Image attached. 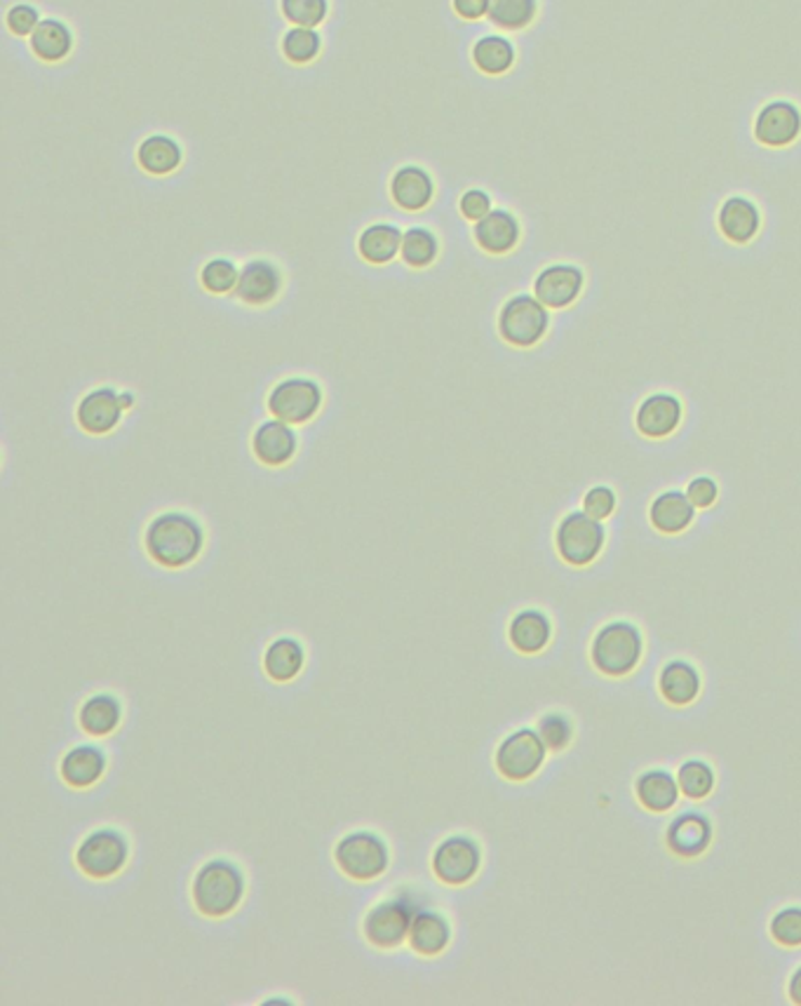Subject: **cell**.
I'll return each mask as SVG.
<instances>
[{
	"label": "cell",
	"instance_id": "obj_33",
	"mask_svg": "<svg viewBox=\"0 0 801 1006\" xmlns=\"http://www.w3.org/2000/svg\"><path fill=\"white\" fill-rule=\"evenodd\" d=\"M514 46L498 34L482 36L473 46V64L486 76H504L514 64Z\"/></svg>",
	"mask_w": 801,
	"mask_h": 1006
},
{
	"label": "cell",
	"instance_id": "obj_6",
	"mask_svg": "<svg viewBox=\"0 0 801 1006\" xmlns=\"http://www.w3.org/2000/svg\"><path fill=\"white\" fill-rule=\"evenodd\" d=\"M130 860V842L116 828H97L76 846V866L90 880H111Z\"/></svg>",
	"mask_w": 801,
	"mask_h": 1006
},
{
	"label": "cell",
	"instance_id": "obj_26",
	"mask_svg": "<svg viewBox=\"0 0 801 1006\" xmlns=\"http://www.w3.org/2000/svg\"><path fill=\"white\" fill-rule=\"evenodd\" d=\"M696 506L686 492L668 490L661 492L649 506V520L661 535H679L694 523Z\"/></svg>",
	"mask_w": 801,
	"mask_h": 1006
},
{
	"label": "cell",
	"instance_id": "obj_32",
	"mask_svg": "<svg viewBox=\"0 0 801 1006\" xmlns=\"http://www.w3.org/2000/svg\"><path fill=\"white\" fill-rule=\"evenodd\" d=\"M28 42H31V50L42 62H62L74 50V34L62 20H40L36 26V32L28 36Z\"/></svg>",
	"mask_w": 801,
	"mask_h": 1006
},
{
	"label": "cell",
	"instance_id": "obj_12",
	"mask_svg": "<svg viewBox=\"0 0 801 1006\" xmlns=\"http://www.w3.org/2000/svg\"><path fill=\"white\" fill-rule=\"evenodd\" d=\"M125 414L120 391L113 386H97L76 405V422L88 436H109L118 428Z\"/></svg>",
	"mask_w": 801,
	"mask_h": 1006
},
{
	"label": "cell",
	"instance_id": "obj_34",
	"mask_svg": "<svg viewBox=\"0 0 801 1006\" xmlns=\"http://www.w3.org/2000/svg\"><path fill=\"white\" fill-rule=\"evenodd\" d=\"M538 0H490L486 17L504 32H522L536 20Z\"/></svg>",
	"mask_w": 801,
	"mask_h": 1006
},
{
	"label": "cell",
	"instance_id": "obj_25",
	"mask_svg": "<svg viewBox=\"0 0 801 1006\" xmlns=\"http://www.w3.org/2000/svg\"><path fill=\"white\" fill-rule=\"evenodd\" d=\"M123 722V703L109 692L88 696L80 703L78 727L92 739H104L113 734Z\"/></svg>",
	"mask_w": 801,
	"mask_h": 1006
},
{
	"label": "cell",
	"instance_id": "obj_3",
	"mask_svg": "<svg viewBox=\"0 0 801 1006\" xmlns=\"http://www.w3.org/2000/svg\"><path fill=\"white\" fill-rule=\"evenodd\" d=\"M644 638L631 621H611L597 630L590 646L593 666L607 678H625L641 661Z\"/></svg>",
	"mask_w": 801,
	"mask_h": 1006
},
{
	"label": "cell",
	"instance_id": "obj_23",
	"mask_svg": "<svg viewBox=\"0 0 801 1006\" xmlns=\"http://www.w3.org/2000/svg\"><path fill=\"white\" fill-rule=\"evenodd\" d=\"M407 943L421 957H440L452 943L449 919L437 910H417Z\"/></svg>",
	"mask_w": 801,
	"mask_h": 1006
},
{
	"label": "cell",
	"instance_id": "obj_46",
	"mask_svg": "<svg viewBox=\"0 0 801 1006\" xmlns=\"http://www.w3.org/2000/svg\"><path fill=\"white\" fill-rule=\"evenodd\" d=\"M454 12L459 14L461 20H482L486 17V10H490V0H452Z\"/></svg>",
	"mask_w": 801,
	"mask_h": 1006
},
{
	"label": "cell",
	"instance_id": "obj_36",
	"mask_svg": "<svg viewBox=\"0 0 801 1006\" xmlns=\"http://www.w3.org/2000/svg\"><path fill=\"white\" fill-rule=\"evenodd\" d=\"M322 50V38L316 28L308 26H292L288 34L282 36V54L288 56L292 64H310Z\"/></svg>",
	"mask_w": 801,
	"mask_h": 1006
},
{
	"label": "cell",
	"instance_id": "obj_14",
	"mask_svg": "<svg viewBox=\"0 0 801 1006\" xmlns=\"http://www.w3.org/2000/svg\"><path fill=\"white\" fill-rule=\"evenodd\" d=\"M298 452V436L292 424L280 419H266L254 428L252 454L256 462L268 468L288 466Z\"/></svg>",
	"mask_w": 801,
	"mask_h": 1006
},
{
	"label": "cell",
	"instance_id": "obj_29",
	"mask_svg": "<svg viewBox=\"0 0 801 1006\" xmlns=\"http://www.w3.org/2000/svg\"><path fill=\"white\" fill-rule=\"evenodd\" d=\"M700 687H703L700 672L689 661L682 658L665 664L661 670V678H658V689H661V694L670 706H689V703L698 699Z\"/></svg>",
	"mask_w": 801,
	"mask_h": 1006
},
{
	"label": "cell",
	"instance_id": "obj_7",
	"mask_svg": "<svg viewBox=\"0 0 801 1006\" xmlns=\"http://www.w3.org/2000/svg\"><path fill=\"white\" fill-rule=\"evenodd\" d=\"M607 541V529L602 520L585 511L564 515L555 531V549L567 565L588 567L602 553Z\"/></svg>",
	"mask_w": 801,
	"mask_h": 1006
},
{
	"label": "cell",
	"instance_id": "obj_37",
	"mask_svg": "<svg viewBox=\"0 0 801 1006\" xmlns=\"http://www.w3.org/2000/svg\"><path fill=\"white\" fill-rule=\"evenodd\" d=\"M677 783L684 797L705 800L714 790V769L703 759H686L677 771Z\"/></svg>",
	"mask_w": 801,
	"mask_h": 1006
},
{
	"label": "cell",
	"instance_id": "obj_2",
	"mask_svg": "<svg viewBox=\"0 0 801 1006\" xmlns=\"http://www.w3.org/2000/svg\"><path fill=\"white\" fill-rule=\"evenodd\" d=\"M245 872L228 858H212L198 868L191 882V901L195 910L209 919L233 915L245 898Z\"/></svg>",
	"mask_w": 801,
	"mask_h": 1006
},
{
	"label": "cell",
	"instance_id": "obj_17",
	"mask_svg": "<svg viewBox=\"0 0 801 1006\" xmlns=\"http://www.w3.org/2000/svg\"><path fill=\"white\" fill-rule=\"evenodd\" d=\"M684 407L682 400L672 393H653L647 400H641L637 407L635 424L644 438L661 440L675 433L682 424Z\"/></svg>",
	"mask_w": 801,
	"mask_h": 1006
},
{
	"label": "cell",
	"instance_id": "obj_43",
	"mask_svg": "<svg viewBox=\"0 0 801 1006\" xmlns=\"http://www.w3.org/2000/svg\"><path fill=\"white\" fill-rule=\"evenodd\" d=\"M8 28L14 34V36H31L36 32V26L40 24V14L34 5H26V3H20V5H12L8 10Z\"/></svg>",
	"mask_w": 801,
	"mask_h": 1006
},
{
	"label": "cell",
	"instance_id": "obj_13",
	"mask_svg": "<svg viewBox=\"0 0 801 1006\" xmlns=\"http://www.w3.org/2000/svg\"><path fill=\"white\" fill-rule=\"evenodd\" d=\"M801 135V111L788 99H774L754 118V139L768 149H785Z\"/></svg>",
	"mask_w": 801,
	"mask_h": 1006
},
{
	"label": "cell",
	"instance_id": "obj_22",
	"mask_svg": "<svg viewBox=\"0 0 801 1006\" xmlns=\"http://www.w3.org/2000/svg\"><path fill=\"white\" fill-rule=\"evenodd\" d=\"M717 226L726 240L736 242V246H748L762 228V212L750 198L732 196L724 200L717 214Z\"/></svg>",
	"mask_w": 801,
	"mask_h": 1006
},
{
	"label": "cell",
	"instance_id": "obj_10",
	"mask_svg": "<svg viewBox=\"0 0 801 1006\" xmlns=\"http://www.w3.org/2000/svg\"><path fill=\"white\" fill-rule=\"evenodd\" d=\"M548 749L536 729H518L498 743L494 765L504 779L512 783L529 781L546 762Z\"/></svg>",
	"mask_w": 801,
	"mask_h": 1006
},
{
	"label": "cell",
	"instance_id": "obj_41",
	"mask_svg": "<svg viewBox=\"0 0 801 1006\" xmlns=\"http://www.w3.org/2000/svg\"><path fill=\"white\" fill-rule=\"evenodd\" d=\"M771 936L785 947L801 945V905H788L771 919Z\"/></svg>",
	"mask_w": 801,
	"mask_h": 1006
},
{
	"label": "cell",
	"instance_id": "obj_8",
	"mask_svg": "<svg viewBox=\"0 0 801 1006\" xmlns=\"http://www.w3.org/2000/svg\"><path fill=\"white\" fill-rule=\"evenodd\" d=\"M417 910L419 908L407 894H397L371 905L363 922L367 943L379 947V951H395L409 939L411 919Z\"/></svg>",
	"mask_w": 801,
	"mask_h": 1006
},
{
	"label": "cell",
	"instance_id": "obj_39",
	"mask_svg": "<svg viewBox=\"0 0 801 1006\" xmlns=\"http://www.w3.org/2000/svg\"><path fill=\"white\" fill-rule=\"evenodd\" d=\"M280 10L294 26L316 28L327 20L329 0H280Z\"/></svg>",
	"mask_w": 801,
	"mask_h": 1006
},
{
	"label": "cell",
	"instance_id": "obj_48",
	"mask_svg": "<svg viewBox=\"0 0 801 1006\" xmlns=\"http://www.w3.org/2000/svg\"><path fill=\"white\" fill-rule=\"evenodd\" d=\"M120 402H123V407H125V412H127V410H132V407H135L137 398H135L132 391H120Z\"/></svg>",
	"mask_w": 801,
	"mask_h": 1006
},
{
	"label": "cell",
	"instance_id": "obj_15",
	"mask_svg": "<svg viewBox=\"0 0 801 1006\" xmlns=\"http://www.w3.org/2000/svg\"><path fill=\"white\" fill-rule=\"evenodd\" d=\"M585 273L574 264H550L534 280V294L548 309H567L581 297Z\"/></svg>",
	"mask_w": 801,
	"mask_h": 1006
},
{
	"label": "cell",
	"instance_id": "obj_5",
	"mask_svg": "<svg viewBox=\"0 0 801 1006\" xmlns=\"http://www.w3.org/2000/svg\"><path fill=\"white\" fill-rule=\"evenodd\" d=\"M550 327V311L536 294H514L498 311V335L514 349H534Z\"/></svg>",
	"mask_w": 801,
	"mask_h": 1006
},
{
	"label": "cell",
	"instance_id": "obj_27",
	"mask_svg": "<svg viewBox=\"0 0 801 1006\" xmlns=\"http://www.w3.org/2000/svg\"><path fill=\"white\" fill-rule=\"evenodd\" d=\"M306 666V650L296 638H276L264 652V672L278 684L292 682Z\"/></svg>",
	"mask_w": 801,
	"mask_h": 1006
},
{
	"label": "cell",
	"instance_id": "obj_18",
	"mask_svg": "<svg viewBox=\"0 0 801 1006\" xmlns=\"http://www.w3.org/2000/svg\"><path fill=\"white\" fill-rule=\"evenodd\" d=\"M106 767H109L106 753L99 749V745L80 743L64 753L60 762V776L68 788L88 790L102 781Z\"/></svg>",
	"mask_w": 801,
	"mask_h": 1006
},
{
	"label": "cell",
	"instance_id": "obj_40",
	"mask_svg": "<svg viewBox=\"0 0 801 1006\" xmlns=\"http://www.w3.org/2000/svg\"><path fill=\"white\" fill-rule=\"evenodd\" d=\"M536 731L541 734L546 749L552 753H562L574 739V725L562 713H548L538 720Z\"/></svg>",
	"mask_w": 801,
	"mask_h": 1006
},
{
	"label": "cell",
	"instance_id": "obj_35",
	"mask_svg": "<svg viewBox=\"0 0 801 1006\" xmlns=\"http://www.w3.org/2000/svg\"><path fill=\"white\" fill-rule=\"evenodd\" d=\"M440 254L437 236L425 226H411L403 236V250L399 256L409 268H428Z\"/></svg>",
	"mask_w": 801,
	"mask_h": 1006
},
{
	"label": "cell",
	"instance_id": "obj_47",
	"mask_svg": "<svg viewBox=\"0 0 801 1006\" xmlns=\"http://www.w3.org/2000/svg\"><path fill=\"white\" fill-rule=\"evenodd\" d=\"M788 995L794 1004H801V967L792 973V979L788 983Z\"/></svg>",
	"mask_w": 801,
	"mask_h": 1006
},
{
	"label": "cell",
	"instance_id": "obj_44",
	"mask_svg": "<svg viewBox=\"0 0 801 1006\" xmlns=\"http://www.w3.org/2000/svg\"><path fill=\"white\" fill-rule=\"evenodd\" d=\"M459 210L468 222H480L486 217L494 208H492V198L482 189H468L461 200H459Z\"/></svg>",
	"mask_w": 801,
	"mask_h": 1006
},
{
	"label": "cell",
	"instance_id": "obj_1",
	"mask_svg": "<svg viewBox=\"0 0 801 1006\" xmlns=\"http://www.w3.org/2000/svg\"><path fill=\"white\" fill-rule=\"evenodd\" d=\"M147 555L158 567L183 569L205 549V527L191 513L165 511L153 517L144 531Z\"/></svg>",
	"mask_w": 801,
	"mask_h": 1006
},
{
	"label": "cell",
	"instance_id": "obj_9",
	"mask_svg": "<svg viewBox=\"0 0 801 1006\" xmlns=\"http://www.w3.org/2000/svg\"><path fill=\"white\" fill-rule=\"evenodd\" d=\"M325 402L322 386L308 377H288L268 391L266 407L280 422L304 426L318 416Z\"/></svg>",
	"mask_w": 801,
	"mask_h": 1006
},
{
	"label": "cell",
	"instance_id": "obj_19",
	"mask_svg": "<svg viewBox=\"0 0 801 1006\" xmlns=\"http://www.w3.org/2000/svg\"><path fill=\"white\" fill-rule=\"evenodd\" d=\"M665 842L670 852L679 858H698L708 852L712 842V823L710 818L698 812L679 814L668 826Z\"/></svg>",
	"mask_w": 801,
	"mask_h": 1006
},
{
	"label": "cell",
	"instance_id": "obj_45",
	"mask_svg": "<svg viewBox=\"0 0 801 1006\" xmlns=\"http://www.w3.org/2000/svg\"><path fill=\"white\" fill-rule=\"evenodd\" d=\"M686 496L691 499L696 508H710L720 496V487L708 476H698L686 487Z\"/></svg>",
	"mask_w": 801,
	"mask_h": 1006
},
{
	"label": "cell",
	"instance_id": "obj_31",
	"mask_svg": "<svg viewBox=\"0 0 801 1006\" xmlns=\"http://www.w3.org/2000/svg\"><path fill=\"white\" fill-rule=\"evenodd\" d=\"M139 167L153 177H167L183 163V149L175 137L151 135L137 149Z\"/></svg>",
	"mask_w": 801,
	"mask_h": 1006
},
{
	"label": "cell",
	"instance_id": "obj_20",
	"mask_svg": "<svg viewBox=\"0 0 801 1006\" xmlns=\"http://www.w3.org/2000/svg\"><path fill=\"white\" fill-rule=\"evenodd\" d=\"M393 203L405 212H421L433 203L435 181L421 165H405L391 177Z\"/></svg>",
	"mask_w": 801,
	"mask_h": 1006
},
{
	"label": "cell",
	"instance_id": "obj_42",
	"mask_svg": "<svg viewBox=\"0 0 801 1006\" xmlns=\"http://www.w3.org/2000/svg\"><path fill=\"white\" fill-rule=\"evenodd\" d=\"M583 511L597 517V520H607L616 511V494H613L611 487L597 485L583 496Z\"/></svg>",
	"mask_w": 801,
	"mask_h": 1006
},
{
	"label": "cell",
	"instance_id": "obj_4",
	"mask_svg": "<svg viewBox=\"0 0 801 1006\" xmlns=\"http://www.w3.org/2000/svg\"><path fill=\"white\" fill-rule=\"evenodd\" d=\"M334 864L353 882H374L391 866V850L374 830H353L334 846Z\"/></svg>",
	"mask_w": 801,
	"mask_h": 1006
},
{
	"label": "cell",
	"instance_id": "obj_38",
	"mask_svg": "<svg viewBox=\"0 0 801 1006\" xmlns=\"http://www.w3.org/2000/svg\"><path fill=\"white\" fill-rule=\"evenodd\" d=\"M238 278H240V268L226 256L209 259V262L200 268V285H203L209 294L236 292Z\"/></svg>",
	"mask_w": 801,
	"mask_h": 1006
},
{
	"label": "cell",
	"instance_id": "obj_16",
	"mask_svg": "<svg viewBox=\"0 0 801 1006\" xmlns=\"http://www.w3.org/2000/svg\"><path fill=\"white\" fill-rule=\"evenodd\" d=\"M282 292V271L270 259H252L240 268L236 297L247 306H268Z\"/></svg>",
	"mask_w": 801,
	"mask_h": 1006
},
{
	"label": "cell",
	"instance_id": "obj_30",
	"mask_svg": "<svg viewBox=\"0 0 801 1006\" xmlns=\"http://www.w3.org/2000/svg\"><path fill=\"white\" fill-rule=\"evenodd\" d=\"M635 795L644 809L663 814L675 807L682 790L677 783V776H672L665 769H649L637 776Z\"/></svg>",
	"mask_w": 801,
	"mask_h": 1006
},
{
	"label": "cell",
	"instance_id": "obj_21",
	"mask_svg": "<svg viewBox=\"0 0 801 1006\" xmlns=\"http://www.w3.org/2000/svg\"><path fill=\"white\" fill-rule=\"evenodd\" d=\"M473 238L486 254H508L518 248L522 226L510 210H492L486 217L475 222Z\"/></svg>",
	"mask_w": 801,
	"mask_h": 1006
},
{
	"label": "cell",
	"instance_id": "obj_11",
	"mask_svg": "<svg viewBox=\"0 0 801 1006\" xmlns=\"http://www.w3.org/2000/svg\"><path fill=\"white\" fill-rule=\"evenodd\" d=\"M435 880L447 886H466L478 878L482 868V850L470 835H452L442 840L431 858Z\"/></svg>",
	"mask_w": 801,
	"mask_h": 1006
},
{
	"label": "cell",
	"instance_id": "obj_28",
	"mask_svg": "<svg viewBox=\"0 0 801 1006\" xmlns=\"http://www.w3.org/2000/svg\"><path fill=\"white\" fill-rule=\"evenodd\" d=\"M403 236L405 231L395 224H371L357 236V254H360L367 264H391L395 256H399V250H403Z\"/></svg>",
	"mask_w": 801,
	"mask_h": 1006
},
{
	"label": "cell",
	"instance_id": "obj_24",
	"mask_svg": "<svg viewBox=\"0 0 801 1006\" xmlns=\"http://www.w3.org/2000/svg\"><path fill=\"white\" fill-rule=\"evenodd\" d=\"M508 640L520 654H538L552 640V624L541 609H522L510 619Z\"/></svg>",
	"mask_w": 801,
	"mask_h": 1006
}]
</instances>
